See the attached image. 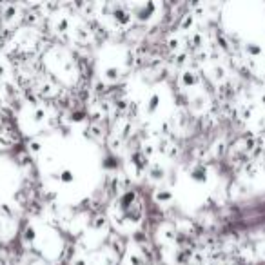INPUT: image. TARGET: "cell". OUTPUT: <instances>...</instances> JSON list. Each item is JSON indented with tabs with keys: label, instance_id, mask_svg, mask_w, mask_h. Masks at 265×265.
I'll use <instances>...</instances> for the list:
<instances>
[{
	"label": "cell",
	"instance_id": "9a60e30c",
	"mask_svg": "<svg viewBox=\"0 0 265 265\" xmlns=\"http://www.w3.org/2000/svg\"><path fill=\"white\" fill-rule=\"evenodd\" d=\"M261 256H263V258H265V249H263V251H261Z\"/></svg>",
	"mask_w": 265,
	"mask_h": 265
},
{
	"label": "cell",
	"instance_id": "ba28073f",
	"mask_svg": "<svg viewBox=\"0 0 265 265\" xmlns=\"http://www.w3.org/2000/svg\"><path fill=\"white\" fill-rule=\"evenodd\" d=\"M73 180H75V174L71 173V171H62V173H60V182L71 183Z\"/></svg>",
	"mask_w": 265,
	"mask_h": 265
},
{
	"label": "cell",
	"instance_id": "6da1fadb",
	"mask_svg": "<svg viewBox=\"0 0 265 265\" xmlns=\"http://www.w3.org/2000/svg\"><path fill=\"white\" fill-rule=\"evenodd\" d=\"M198 78H196L195 71H183L182 73V86L183 87H195Z\"/></svg>",
	"mask_w": 265,
	"mask_h": 265
},
{
	"label": "cell",
	"instance_id": "4fadbf2b",
	"mask_svg": "<svg viewBox=\"0 0 265 265\" xmlns=\"http://www.w3.org/2000/svg\"><path fill=\"white\" fill-rule=\"evenodd\" d=\"M174 62L178 64V66H182V64H186V62H187V55H186V53H180L178 57H176V60H174Z\"/></svg>",
	"mask_w": 265,
	"mask_h": 265
},
{
	"label": "cell",
	"instance_id": "7a4b0ae2",
	"mask_svg": "<svg viewBox=\"0 0 265 265\" xmlns=\"http://www.w3.org/2000/svg\"><path fill=\"white\" fill-rule=\"evenodd\" d=\"M154 198H156L158 203H167V202H171V200H173V193H171V191H167V189H158L156 195H154Z\"/></svg>",
	"mask_w": 265,
	"mask_h": 265
},
{
	"label": "cell",
	"instance_id": "5bb4252c",
	"mask_svg": "<svg viewBox=\"0 0 265 265\" xmlns=\"http://www.w3.org/2000/svg\"><path fill=\"white\" fill-rule=\"evenodd\" d=\"M4 91V84H2V80H0V93Z\"/></svg>",
	"mask_w": 265,
	"mask_h": 265
},
{
	"label": "cell",
	"instance_id": "277c9868",
	"mask_svg": "<svg viewBox=\"0 0 265 265\" xmlns=\"http://www.w3.org/2000/svg\"><path fill=\"white\" fill-rule=\"evenodd\" d=\"M118 76H120V71L116 67H111V69H108V73H104V80H108V82H115V80H118Z\"/></svg>",
	"mask_w": 265,
	"mask_h": 265
},
{
	"label": "cell",
	"instance_id": "3957f363",
	"mask_svg": "<svg viewBox=\"0 0 265 265\" xmlns=\"http://www.w3.org/2000/svg\"><path fill=\"white\" fill-rule=\"evenodd\" d=\"M193 24H195V13H186V15H183V20L180 22V29L187 31V29L193 28Z\"/></svg>",
	"mask_w": 265,
	"mask_h": 265
},
{
	"label": "cell",
	"instance_id": "9c48e42d",
	"mask_svg": "<svg viewBox=\"0 0 265 265\" xmlns=\"http://www.w3.org/2000/svg\"><path fill=\"white\" fill-rule=\"evenodd\" d=\"M35 238H37V232H35V229L33 227H28L25 229V242H33Z\"/></svg>",
	"mask_w": 265,
	"mask_h": 265
},
{
	"label": "cell",
	"instance_id": "52a82bcc",
	"mask_svg": "<svg viewBox=\"0 0 265 265\" xmlns=\"http://www.w3.org/2000/svg\"><path fill=\"white\" fill-rule=\"evenodd\" d=\"M151 178L153 180H160V178H164V169H160L158 166H153L151 167Z\"/></svg>",
	"mask_w": 265,
	"mask_h": 265
},
{
	"label": "cell",
	"instance_id": "8fae6325",
	"mask_svg": "<svg viewBox=\"0 0 265 265\" xmlns=\"http://www.w3.org/2000/svg\"><path fill=\"white\" fill-rule=\"evenodd\" d=\"M40 149H42L40 142H37V140H31V142H29V151H33V153H38Z\"/></svg>",
	"mask_w": 265,
	"mask_h": 265
},
{
	"label": "cell",
	"instance_id": "5b68a950",
	"mask_svg": "<svg viewBox=\"0 0 265 265\" xmlns=\"http://www.w3.org/2000/svg\"><path fill=\"white\" fill-rule=\"evenodd\" d=\"M158 102H160V96L154 93V95H151V98H149V104H147V111L149 113H154L156 111V108H158Z\"/></svg>",
	"mask_w": 265,
	"mask_h": 265
},
{
	"label": "cell",
	"instance_id": "30bf717a",
	"mask_svg": "<svg viewBox=\"0 0 265 265\" xmlns=\"http://www.w3.org/2000/svg\"><path fill=\"white\" fill-rule=\"evenodd\" d=\"M169 47L171 49H180V38L178 37H171L169 38Z\"/></svg>",
	"mask_w": 265,
	"mask_h": 265
},
{
	"label": "cell",
	"instance_id": "7c38bea8",
	"mask_svg": "<svg viewBox=\"0 0 265 265\" xmlns=\"http://www.w3.org/2000/svg\"><path fill=\"white\" fill-rule=\"evenodd\" d=\"M104 225H105V218H102V216H98L93 227H95V229H102V227H104Z\"/></svg>",
	"mask_w": 265,
	"mask_h": 265
},
{
	"label": "cell",
	"instance_id": "8992f818",
	"mask_svg": "<svg viewBox=\"0 0 265 265\" xmlns=\"http://www.w3.org/2000/svg\"><path fill=\"white\" fill-rule=\"evenodd\" d=\"M245 49H247V53L251 55V57H254V58H258L261 55V47L260 46H254V44H249Z\"/></svg>",
	"mask_w": 265,
	"mask_h": 265
}]
</instances>
